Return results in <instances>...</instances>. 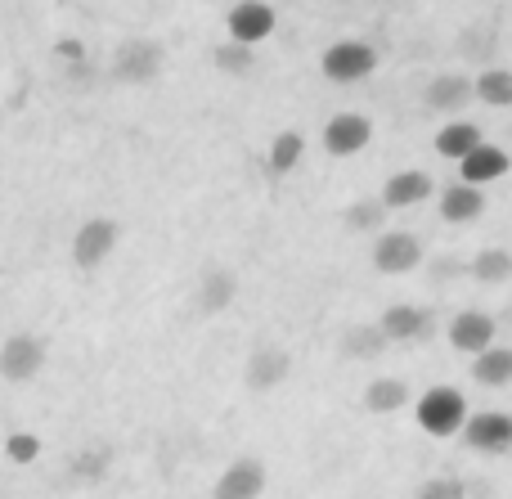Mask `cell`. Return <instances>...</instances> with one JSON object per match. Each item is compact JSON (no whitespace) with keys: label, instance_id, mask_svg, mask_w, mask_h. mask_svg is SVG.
Wrapping results in <instances>:
<instances>
[{"label":"cell","instance_id":"cell-1","mask_svg":"<svg viewBox=\"0 0 512 499\" xmlns=\"http://www.w3.org/2000/svg\"><path fill=\"white\" fill-rule=\"evenodd\" d=\"M414 414H418V428L432 432V437H459L463 423H468V401L454 387H432V392L418 396Z\"/></svg>","mask_w":512,"mask_h":499},{"label":"cell","instance_id":"cell-2","mask_svg":"<svg viewBox=\"0 0 512 499\" xmlns=\"http://www.w3.org/2000/svg\"><path fill=\"white\" fill-rule=\"evenodd\" d=\"M41 365H45V347L32 333H14V338L0 347V374H5L9 383H32V378L41 374Z\"/></svg>","mask_w":512,"mask_h":499},{"label":"cell","instance_id":"cell-3","mask_svg":"<svg viewBox=\"0 0 512 499\" xmlns=\"http://www.w3.org/2000/svg\"><path fill=\"white\" fill-rule=\"evenodd\" d=\"M373 68H378V54L364 41H337L324 50V77H333V81H360Z\"/></svg>","mask_w":512,"mask_h":499},{"label":"cell","instance_id":"cell-4","mask_svg":"<svg viewBox=\"0 0 512 499\" xmlns=\"http://www.w3.org/2000/svg\"><path fill=\"white\" fill-rule=\"evenodd\" d=\"M225 23H230V41L252 50L256 41H265V36L274 32V9L261 5V0H239V5L225 14Z\"/></svg>","mask_w":512,"mask_h":499},{"label":"cell","instance_id":"cell-5","mask_svg":"<svg viewBox=\"0 0 512 499\" xmlns=\"http://www.w3.org/2000/svg\"><path fill=\"white\" fill-rule=\"evenodd\" d=\"M463 441H468L472 450H486V455H504L512 450V419L508 414H468V423H463Z\"/></svg>","mask_w":512,"mask_h":499},{"label":"cell","instance_id":"cell-6","mask_svg":"<svg viewBox=\"0 0 512 499\" xmlns=\"http://www.w3.org/2000/svg\"><path fill=\"white\" fill-rule=\"evenodd\" d=\"M418 261H423V248H418V239L405 230H387L378 239V248H373V266H378L382 275H405Z\"/></svg>","mask_w":512,"mask_h":499},{"label":"cell","instance_id":"cell-7","mask_svg":"<svg viewBox=\"0 0 512 499\" xmlns=\"http://www.w3.org/2000/svg\"><path fill=\"white\" fill-rule=\"evenodd\" d=\"M369 140H373V122L360 113H337V117H328V126H324V149L337 153V158L360 153Z\"/></svg>","mask_w":512,"mask_h":499},{"label":"cell","instance_id":"cell-8","mask_svg":"<svg viewBox=\"0 0 512 499\" xmlns=\"http://www.w3.org/2000/svg\"><path fill=\"white\" fill-rule=\"evenodd\" d=\"M113 248H117V221H104V216L86 221L77 230V239H72V257H77L81 270H95Z\"/></svg>","mask_w":512,"mask_h":499},{"label":"cell","instance_id":"cell-9","mask_svg":"<svg viewBox=\"0 0 512 499\" xmlns=\"http://www.w3.org/2000/svg\"><path fill=\"white\" fill-rule=\"evenodd\" d=\"M265 491V464L261 459H234L216 482V499H261Z\"/></svg>","mask_w":512,"mask_h":499},{"label":"cell","instance_id":"cell-10","mask_svg":"<svg viewBox=\"0 0 512 499\" xmlns=\"http://www.w3.org/2000/svg\"><path fill=\"white\" fill-rule=\"evenodd\" d=\"M450 342H454L459 351H468V356H486V351L495 347V320H490L486 311H463V315H454Z\"/></svg>","mask_w":512,"mask_h":499},{"label":"cell","instance_id":"cell-11","mask_svg":"<svg viewBox=\"0 0 512 499\" xmlns=\"http://www.w3.org/2000/svg\"><path fill=\"white\" fill-rule=\"evenodd\" d=\"M508 167H512V158L504 149H495V144H481V149H472L468 158L459 162V171H463V185H472V189H481L486 180H499V176H508Z\"/></svg>","mask_w":512,"mask_h":499},{"label":"cell","instance_id":"cell-12","mask_svg":"<svg viewBox=\"0 0 512 499\" xmlns=\"http://www.w3.org/2000/svg\"><path fill=\"white\" fill-rule=\"evenodd\" d=\"M423 198H432V176L427 171H396L382 189V207H418Z\"/></svg>","mask_w":512,"mask_h":499},{"label":"cell","instance_id":"cell-13","mask_svg":"<svg viewBox=\"0 0 512 499\" xmlns=\"http://www.w3.org/2000/svg\"><path fill=\"white\" fill-rule=\"evenodd\" d=\"M243 378H248V387H256V392H270V387H279L283 378H288V351L261 347V351H256V356L248 360Z\"/></svg>","mask_w":512,"mask_h":499},{"label":"cell","instance_id":"cell-14","mask_svg":"<svg viewBox=\"0 0 512 499\" xmlns=\"http://www.w3.org/2000/svg\"><path fill=\"white\" fill-rule=\"evenodd\" d=\"M162 68V50L153 41H135L122 50V59H117V77L122 81H153V72Z\"/></svg>","mask_w":512,"mask_h":499},{"label":"cell","instance_id":"cell-15","mask_svg":"<svg viewBox=\"0 0 512 499\" xmlns=\"http://www.w3.org/2000/svg\"><path fill=\"white\" fill-rule=\"evenodd\" d=\"M234 293H239V284H234V275L230 270H221V266L203 270V279H198V306H203L207 315L225 311V306L234 302Z\"/></svg>","mask_w":512,"mask_h":499},{"label":"cell","instance_id":"cell-16","mask_svg":"<svg viewBox=\"0 0 512 499\" xmlns=\"http://www.w3.org/2000/svg\"><path fill=\"white\" fill-rule=\"evenodd\" d=\"M486 212V194L472 185H450L441 198V216L450 225H463V221H477V216Z\"/></svg>","mask_w":512,"mask_h":499},{"label":"cell","instance_id":"cell-17","mask_svg":"<svg viewBox=\"0 0 512 499\" xmlns=\"http://www.w3.org/2000/svg\"><path fill=\"white\" fill-rule=\"evenodd\" d=\"M468 99H472V81L459 77V72H445V77H436L432 86H427V104H432L436 113H459Z\"/></svg>","mask_w":512,"mask_h":499},{"label":"cell","instance_id":"cell-18","mask_svg":"<svg viewBox=\"0 0 512 499\" xmlns=\"http://www.w3.org/2000/svg\"><path fill=\"white\" fill-rule=\"evenodd\" d=\"M378 329L387 342H409V338H423L427 333V315L418 311V306H391L378 320Z\"/></svg>","mask_w":512,"mask_h":499},{"label":"cell","instance_id":"cell-19","mask_svg":"<svg viewBox=\"0 0 512 499\" xmlns=\"http://www.w3.org/2000/svg\"><path fill=\"white\" fill-rule=\"evenodd\" d=\"M481 126H472V122H450V126H441V135H436V153L441 158H454V162H463L472 149H481Z\"/></svg>","mask_w":512,"mask_h":499},{"label":"cell","instance_id":"cell-20","mask_svg":"<svg viewBox=\"0 0 512 499\" xmlns=\"http://www.w3.org/2000/svg\"><path fill=\"white\" fill-rule=\"evenodd\" d=\"M472 378L486 387H508L512 383V347H490L486 356L472 360Z\"/></svg>","mask_w":512,"mask_h":499},{"label":"cell","instance_id":"cell-21","mask_svg":"<svg viewBox=\"0 0 512 499\" xmlns=\"http://www.w3.org/2000/svg\"><path fill=\"white\" fill-rule=\"evenodd\" d=\"M405 401H409V387L400 383V378H378V383H369V392H364V405H369L373 414H396Z\"/></svg>","mask_w":512,"mask_h":499},{"label":"cell","instance_id":"cell-22","mask_svg":"<svg viewBox=\"0 0 512 499\" xmlns=\"http://www.w3.org/2000/svg\"><path fill=\"white\" fill-rule=\"evenodd\" d=\"M472 95L486 99V104H495V108L512 104V72H508V68H490V72H481V77L472 81Z\"/></svg>","mask_w":512,"mask_h":499},{"label":"cell","instance_id":"cell-23","mask_svg":"<svg viewBox=\"0 0 512 499\" xmlns=\"http://www.w3.org/2000/svg\"><path fill=\"white\" fill-rule=\"evenodd\" d=\"M301 153H306L301 135H297V131H283V135H274V144H270V162H265V167H270L274 176H288V171L301 162Z\"/></svg>","mask_w":512,"mask_h":499},{"label":"cell","instance_id":"cell-24","mask_svg":"<svg viewBox=\"0 0 512 499\" xmlns=\"http://www.w3.org/2000/svg\"><path fill=\"white\" fill-rule=\"evenodd\" d=\"M472 275H477L481 284H504V279H512V252L486 248L477 261H472Z\"/></svg>","mask_w":512,"mask_h":499},{"label":"cell","instance_id":"cell-25","mask_svg":"<svg viewBox=\"0 0 512 499\" xmlns=\"http://www.w3.org/2000/svg\"><path fill=\"white\" fill-rule=\"evenodd\" d=\"M382 347H387V338H382L378 324H360V329H351L346 333V342H342V351L351 360H369V356H378Z\"/></svg>","mask_w":512,"mask_h":499},{"label":"cell","instance_id":"cell-26","mask_svg":"<svg viewBox=\"0 0 512 499\" xmlns=\"http://www.w3.org/2000/svg\"><path fill=\"white\" fill-rule=\"evenodd\" d=\"M342 221L351 225V230H382V221H387V207H382L378 198H360V203L346 207Z\"/></svg>","mask_w":512,"mask_h":499},{"label":"cell","instance_id":"cell-27","mask_svg":"<svg viewBox=\"0 0 512 499\" xmlns=\"http://www.w3.org/2000/svg\"><path fill=\"white\" fill-rule=\"evenodd\" d=\"M216 68H221V72H234V77H243V72H252V50H248V45L225 41L221 50H216Z\"/></svg>","mask_w":512,"mask_h":499},{"label":"cell","instance_id":"cell-28","mask_svg":"<svg viewBox=\"0 0 512 499\" xmlns=\"http://www.w3.org/2000/svg\"><path fill=\"white\" fill-rule=\"evenodd\" d=\"M5 455L14 459V464H32V459L41 455V441H36L32 432H14V437H5Z\"/></svg>","mask_w":512,"mask_h":499},{"label":"cell","instance_id":"cell-29","mask_svg":"<svg viewBox=\"0 0 512 499\" xmlns=\"http://www.w3.org/2000/svg\"><path fill=\"white\" fill-rule=\"evenodd\" d=\"M468 495V486L454 482V477H432V482H423V491L418 499H463Z\"/></svg>","mask_w":512,"mask_h":499},{"label":"cell","instance_id":"cell-30","mask_svg":"<svg viewBox=\"0 0 512 499\" xmlns=\"http://www.w3.org/2000/svg\"><path fill=\"white\" fill-rule=\"evenodd\" d=\"M108 464V450H95V455H81L77 459V477H99Z\"/></svg>","mask_w":512,"mask_h":499},{"label":"cell","instance_id":"cell-31","mask_svg":"<svg viewBox=\"0 0 512 499\" xmlns=\"http://www.w3.org/2000/svg\"><path fill=\"white\" fill-rule=\"evenodd\" d=\"M54 54L68 63H81V54H86V45L77 41V36H63V41H54Z\"/></svg>","mask_w":512,"mask_h":499}]
</instances>
